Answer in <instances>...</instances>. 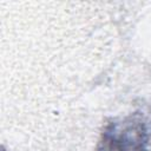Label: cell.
<instances>
[{
	"instance_id": "6da1fadb",
	"label": "cell",
	"mask_w": 151,
	"mask_h": 151,
	"mask_svg": "<svg viewBox=\"0 0 151 151\" xmlns=\"http://www.w3.org/2000/svg\"><path fill=\"white\" fill-rule=\"evenodd\" d=\"M149 139L145 117L133 112L106 122L96 151H149Z\"/></svg>"
}]
</instances>
